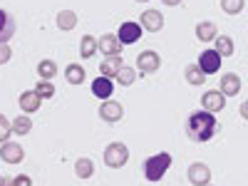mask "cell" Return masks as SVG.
I'll list each match as a JSON object with an SVG mask.
<instances>
[{
  "mask_svg": "<svg viewBox=\"0 0 248 186\" xmlns=\"http://www.w3.org/2000/svg\"><path fill=\"white\" fill-rule=\"evenodd\" d=\"M218 132V119L216 114L206 112V109H199L189 117V122H186V137H189L191 141H199V144H206L211 141Z\"/></svg>",
  "mask_w": 248,
  "mask_h": 186,
  "instance_id": "cell-1",
  "label": "cell"
},
{
  "mask_svg": "<svg viewBox=\"0 0 248 186\" xmlns=\"http://www.w3.org/2000/svg\"><path fill=\"white\" fill-rule=\"evenodd\" d=\"M137 77H139V70L137 67H129V65H122V70L117 72V85L119 87H132L134 82H137Z\"/></svg>",
  "mask_w": 248,
  "mask_h": 186,
  "instance_id": "cell-22",
  "label": "cell"
},
{
  "mask_svg": "<svg viewBox=\"0 0 248 186\" xmlns=\"http://www.w3.org/2000/svg\"><path fill=\"white\" fill-rule=\"evenodd\" d=\"M209 186H211V184H209Z\"/></svg>",
  "mask_w": 248,
  "mask_h": 186,
  "instance_id": "cell-37",
  "label": "cell"
},
{
  "mask_svg": "<svg viewBox=\"0 0 248 186\" xmlns=\"http://www.w3.org/2000/svg\"><path fill=\"white\" fill-rule=\"evenodd\" d=\"M99 40V52L105 55V57H114V55H119L122 52V43H119V37L117 35H112V32H107V35H102V37H97Z\"/></svg>",
  "mask_w": 248,
  "mask_h": 186,
  "instance_id": "cell-13",
  "label": "cell"
},
{
  "mask_svg": "<svg viewBox=\"0 0 248 186\" xmlns=\"http://www.w3.org/2000/svg\"><path fill=\"white\" fill-rule=\"evenodd\" d=\"M99 117L105 119V122H109V124L119 122V119L124 117V107H122V102H117V99H105V102L99 105Z\"/></svg>",
  "mask_w": 248,
  "mask_h": 186,
  "instance_id": "cell-9",
  "label": "cell"
},
{
  "mask_svg": "<svg viewBox=\"0 0 248 186\" xmlns=\"http://www.w3.org/2000/svg\"><path fill=\"white\" fill-rule=\"evenodd\" d=\"M10 57H13V47L8 43H3V45H0V65H8Z\"/></svg>",
  "mask_w": 248,
  "mask_h": 186,
  "instance_id": "cell-31",
  "label": "cell"
},
{
  "mask_svg": "<svg viewBox=\"0 0 248 186\" xmlns=\"http://www.w3.org/2000/svg\"><path fill=\"white\" fill-rule=\"evenodd\" d=\"M0 186H13V179H8V176H0Z\"/></svg>",
  "mask_w": 248,
  "mask_h": 186,
  "instance_id": "cell-35",
  "label": "cell"
},
{
  "mask_svg": "<svg viewBox=\"0 0 248 186\" xmlns=\"http://www.w3.org/2000/svg\"><path fill=\"white\" fill-rule=\"evenodd\" d=\"M127 161H129V147H127V144L112 141L109 147L105 149V164L109 169H122Z\"/></svg>",
  "mask_w": 248,
  "mask_h": 186,
  "instance_id": "cell-3",
  "label": "cell"
},
{
  "mask_svg": "<svg viewBox=\"0 0 248 186\" xmlns=\"http://www.w3.org/2000/svg\"><path fill=\"white\" fill-rule=\"evenodd\" d=\"M186 176H189V184H194V186H209L211 184V169L203 161H194L189 167V171H186Z\"/></svg>",
  "mask_w": 248,
  "mask_h": 186,
  "instance_id": "cell-7",
  "label": "cell"
},
{
  "mask_svg": "<svg viewBox=\"0 0 248 186\" xmlns=\"http://www.w3.org/2000/svg\"><path fill=\"white\" fill-rule=\"evenodd\" d=\"M141 35H144V28H141L139 23H134V20H124V23L119 25V30H117V37H119L122 45H134V43H139Z\"/></svg>",
  "mask_w": 248,
  "mask_h": 186,
  "instance_id": "cell-4",
  "label": "cell"
},
{
  "mask_svg": "<svg viewBox=\"0 0 248 186\" xmlns=\"http://www.w3.org/2000/svg\"><path fill=\"white\" fill-rule=\"evenodd\" d=\"M246 8V0H221V10L226 15H238Z\"/></svg>",
  "mask_w": 248,
  "mask_h": 186,
  "instance_id": "cell-29",
  "label": "cell"
},
{
  "mask_svg": "<svg viewBox=\"0 0 248 186\" xmlns=\"http://www.w3.org/2000/svg\"><path fill=\"white\" fill-rule=\"evenodd\" d=\"M238 112H241V117L248 122V99L246 102H241V107H238Z\"/></svg>",
  "mask_w": 248,
  "mask_h": 186,
  "instance_id": "cell-33",
  "label": "cell"
},
{
  "mask_svg": "<svg viewBox=\"0 0 248 186\" xmlns=\"http://www.w3.org/2000/svg\"><path fill=\"white\" fill-rule=\"evenodd\" d=\"M218 87H221V92L226 97H236L241 92V77L236 72H226V75H221V85Z\"/></svg>",
  "mask_w": 248,
  "mask_h": 186,
  "instance_id": "cell-15",
  "label": "cell"
},
{
  "mask_svg": "<svg viewBox=\"0 0 248 186\" xmlns=\"http://www.w3.org/2000/svg\"><path fill=\"white\" fill-rule=\"evenodd\" d=\"M161 3L167 8H176V5H181V0H161Z\"/></svg>",
  "mask_w": 248,
  "mask_h": 186,
  "instance_id": "cell-34",
  "label": "cell"
},
{
  "mask_svg": "<svg viewBox=\"0 0 248 186\" xmlns=\"http://www.w3.org/2000/svg\"><path fill=\"white\" fill-rule=\"evenodd\" d=\"M171 154L169 152H159L154 156H149L147 161H144V176H147V181H161L164 174L169 171L171 167Z\"/></svg>",
  "mask_w": 248,
  "mask_h": 186,
  "instance_id": "cell-2",
  "label": "cell"
},
{
  "mask_svg": "<svg viewBox=\"0 0 248 186\" xmlns=\"http://www.w3.org/2000/svg\"><path fill=\"white\" fill-rule=\"evenodd\" d=\"M55 23H57V28H60V30L70 32V30H75V28H77V13H75V10H60V13H57V17H55Z\"/></svg>",
  "mask_w": 248,
  "mask_h": 186,
  "instance_id": "cell-20",
  "label": "cell"
},
{
  "mask_svg": "<svg viewBox=\"0 0 248 186\" xmlns=\"http://www.w3.org/2000/svg\"><path fill=\"white\" fill-rule=\"evenodd\" d=\"M134 3H149V0H134Z\"/></svg>",
  "mask_w": 248,
  "mask_h": 186,
  "instance_id": "cell-36",
  "label": "cell"
},
{
  "mask_svg": "<svg viewBox=\"0 0 248 186\" xmlns=\"http://www.w3.org/2000/svg\"><path fill=\"white\" fill-rule=\"evenodd\" d=\"M201 107H203L206 112H211V114L221 112V109L226 107V94H223L221 90H209V92H203V94H201Z\"/></svg>",
  "mask_w": 248,
  "mask_h": 186,
  "instance_id": "cell-8",
  "label": "cell"
},
{
  "mask_svg": "<svg viewBox=\"0 0 248 186\" xmlns=\"http://www.w3.org/2000/svg\"><path fill=\"white\" fill-rule=\"evenodd\" d=\"M17 105H20V109H23V114H35V112L40 109V105H43V99L37 97L35 90H28V92L20 94Z\"/></svg>",
  "mask_w": 248,
  "mask_h": 186,
  "instance_id": "cell-14",
  "label": "cell"
},
{
  "mask_svg": "<svg viewBox=\"0 0 248 186\" xmlns=\"http://www.w3.org/2000/svg\"><path fill=\"white\" fill-rule=\"evenodd\" d=\"M13 186H32V179L28 174H17L13 176Z\"/></svg>",
  "mask_w": 248,
  "mask_h": 186,
  "instance_id": "cell-32",
  "label": "cell"
},
{
  "mask_svg": "<svg viewBox=\"0 0 248 186\" xmlns=\"http://www.w3.org/2000/svg\"><path fill=\"white\" fill-rule=\"evenodd\" d=\"M75 176L77 179H92L94 176V161L92 159H87V156H79L77 161H75Z\"/></svg>",
  "mask_w": 248,
  "mask_h": 186,
  "instance_id": "cell-21",
  "label": "cell"
},
{
  "mask_svg": "<svg viewBox=\"0 0 248 186\" xmlns=\"http://www.w3.org/2000/svg\"><path fill=\"white\" fill-rule=\"evenodd\" d=\"M37 75H40V79H52V77L57 75L55 60H40V62H37Z\"/></svg>",
  "mask_w": 248,
  "mask_h": 186,
  "instance_id": "cell-27",
  "label": "cell"
},
{
  "mask_svg": "<svg viewBox=\"0 0 248 186\" xmlns=\"http://www.w3.org/2000/svg\"><path fill=\"white\" fill-rule=\"evenodd\" d=\"M97 52H99V40L92 37V35H82V40H79V57L82 60H90Z\"/></svg>",
  "mask_w": 248,
  "mask_h": 186,
  "instance_id": "cell-18",
  "label": "cell"
},
{
  "mask_svg": "<svg viewBox=\"0 0 248 186\" xmlns=\"http://www.w3.org/2000/svg\"><path fill=\"white\" fill-rule=\"evenodd\" d=\"M10 134H13V122H8V117L0 112V144L10 141Z\"/></svg>",
  "mask_w": 248,
  "mask_h": 186,
  "instance_id": "cell-30",
  "label": "cell"
},
{
  "mask_svg": "<svg viewBox=\"0 0 248 186\" xmlns=\"http://www.w3.org/2000/svg\"><path fill=\"white\" fill-rule=\"evenodd\" d=\"M196 37L201 40V43H214V40L218 37L216 23H211V20H201V23L196 25Z\"/></svg>",
  "mask_w": 248,
  "mask_h": 186,
  "instance_id": "cell-17",
  "label": "cell"
},
{
  "mask_svg": "<svg viewBox=\"0 0 248 186\" xmlns=\"http://www.w3.org/2000/svg\"><path fill=\"white\" fill-rule=\"evenodd\" d=\"M221 55L214 50V47H209V50H203L201 55H199V62H196V65L203 70V75L206 77H209V75H216L218 70H221Z\"/></svg>",
  "mask_w": 248,
  "mask_h": 186,
  "instance_id": "cell-6",
  "label": "cell"
},
{
  "mask_svg": "<svg viewBox=\"0 0 248 186\" xmlns=\"http://www.w3.org/2000/svg\"><path fill=\"white\" fill-rule=\"evenodd\" d=\"M35 92L40 99H50L55 97V85H52V79H40L37 85H35Z\"/></svg>",
  "mask_w": 248,
  "mask_h": 186,
  "instance_id": "cell-28",
  "label": "cell"
},
{
  "mask_svg": "<svg viewBox=\"0 0 248 186\" xmlns=\"http://www.w3.org/2000/svg\"><path fill=\"white\" fill-rule=\"evenodd\" d=\"M13 35H15V20H13L3 8H0V45L8 43Z\"/></svg>",
  "mask_w": 248,
  "mask_h": 186,
  "instance_id": "cell-19",
  "label": "cell"
},
{
  "mask_svg": "<svg viewBox=\"0 0 248 186\" xmlns=\"http://www.w3.org/2000/svg\"><path fill=\"white\" fill-rule=\"evenodd\" d=\"M184 77H186V82L189 85H194V87H201L203 82H206V75H203V70L199 67V65H189L184 70Z\"/></svg>",
  "mask_w": 248,
  "mask_h": 186,
  "instance_id": "cell-25",
  "label": "cell"
},
{
  "mask_svg": "<svg viewBox=\"0 0 248 186\" xmlns=\"http://www.w3.org/2000/svg\"><path fill=\"white\" fill-rule=\"evenodd\" d=\"M159 67H161L159 52H154V50L139 52V57H137V70H139V75H154Z\"/></svg>",
  "mask_w": 248,
  "mask_h": 186,
  "instance_id": "cell-5",
  "label": "cell"
},
{
  "mask_svg": "<svg viewBox=\"0 0 248 186\" xmlns=\"http://www.w3.org/2000/svg\"><path fill=\"white\" fill-rule=\"evenodd\" d=\"M214 50H216L221 57H231V55L236 52V47H233V40H231L229 35H218V37L214 40Z\"/></svg>",
  "mask_w": 248,
  "mask_h": 186,
  "instance_id": "cell-24",
  "label": "cell"
},
{
  "mask_svg": "<svg viewBox=\"0 0 248 186\" xmlns=\"http://www.w3.org/2000/svg\"><path fill=\"white\" fill-rule=\"evenodd\" d=\"M65 79L70 82V85H82V82L87 79V72L82 65H77V62H70V65L65 67Z\"/></svg>",
  "mask_w": 248,
  "mask_h": 186,
  "instance_id": "cell-23",
  "label": "cell"
},
{
  "mask_svg": "<svg viewBox=\"0 0 248 186\" xmlns=\"http://www.w3.org/2000/svg\"><path fill=\"white\" fill-rule=\"evenodd\" d=\"M139 25L144 28V32H159L164 28V15L159 10H144L141 17H139Z\"/></svg>",
  "mask_w": 248,
  "mask_h": 186,
  "instance_id": "cell-10",
  "label": "cell"
},
{
  "mask_svg": "<svg viewBox=\"0 0 248 186\" xmlns=\"http://www.w3.org/2000/svg\"><path fill=\"white\" fill-rule=\"evenodd\" d=\"M30 129H32V119H30V114H20V117L13 119V132H15V134L25 137V134H30Z\"/></svg>",
  "mask_w": 248,
  "mask_h": 186,
  "instance_id": "cell-26",
  "label": "cell"
},
{
  "mask_svg": "<svg viewBox=\"0 0 248 186\" xmlns=\"http://www.w3.org/2000/svg\"><path fill=\"white\" fill-rule=\"evenodd\" d=\"M0 159L5 164H20L25 159V149L20 147L17 141H5L3 147H0Z\"/></svg>",
  "mask_w": 248,
  "mask_h": 186,
  "instance_id": "cell-11",
  "label": "cell"
},
{
  "mask_svg": "<svg viewBox=\"0 0 248 186\" xmlns=\"http://www.w3.org/2000/svg\"><path fill=\"white\" fill-rule=\"evenodd\" d=\"M112 92H114V79H109V77H97V79H92V94L97 97V99H112Z\"/></svg>",
  "mask_w": 248,
  "mask_h": 186,
  "instance_id": "cell-12",
  "label": "cell"
},
{
  "mask_svg": "<svg viewBox=\"0 0 248 186\" xmlns=\"http://www.w3.org/2000/svg\"><path fill=\"white\" fill-rule=\"evenodd\" d=\"M122 65H124V62H122V57H119V55H114V57H105V60L99 62V75H102V77L114 79V77H117V72L122 70Z\"/></svg>",
  "mask_w": 248,
  "mask_h": 186,
  "instance_id": "cell-16",
  "label": "cell"
}]
</instances>
